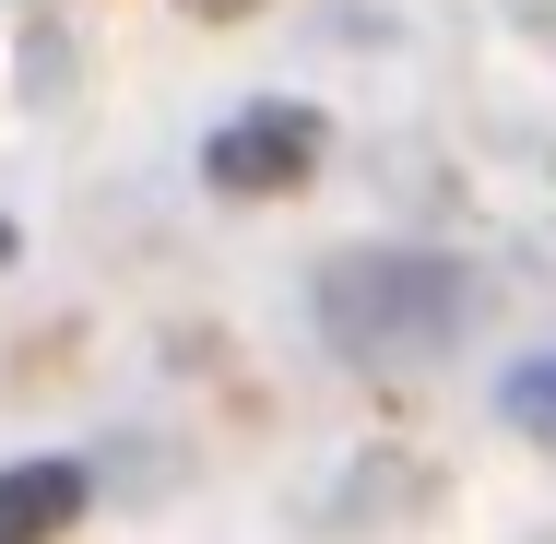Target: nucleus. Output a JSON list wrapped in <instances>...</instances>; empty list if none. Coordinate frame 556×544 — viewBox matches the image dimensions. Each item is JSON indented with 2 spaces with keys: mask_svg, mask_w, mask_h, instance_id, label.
Masks as SVG:
<instances>
[{
  "mask_svg": "<svg viewBox=\"0 0 556 544\" xmlns=\"http://www.w3.org/2000/svg\"><path fill=\"white\" fill-rule=\"evenodd\" d=\"M0 261H12V225H0Z\"/></svg>",
  "mask_w": 556,
  "mask_h": 544,
  "instance_id": "6",
  "label": "nucleus"
},
{
  "mask_svg": "<svg viewBox=\"0 0 556 544\" xmlns=\"http://www.w3.org/2000/svg\"><path fill=\"white\" fill-rule=\"evenodd\" d=\"M320 166V107H237L202 142V178H214L225 202H273V190H296Z\"/></svg>",
  "mask_w": 556,
  "mask_h": 544,
  "instance_id": "2",
  "label": "nucleus"
},
{
  "mask_svg": "<svg viewBox=\"0 0 556 544\" xmlns=\"http://www.w3.org/2000/svg\"><path fill=\"white\" fill-rule=\"evenodd\" d=\"M84 521V461H12L0 473V544H60Z\"/></svg>",
  "mask_w": 556,
  "mask_h": 544,
  "instance_id": "3",
  "label": "nucleus"
},
{
  "mask_svg": "<svg viewBox=\"0 0 556 544\" xmlns=\"http://www.w3.org/2000/svg\"><path fill=\"white\" fill-rule=\"evenodd\" d=\"M497 403H509V427H533V438H556V355H533V367H521V379H509V391H497Z\"/></svg>",
  "mask_w": 556,
  "mask_h": 544,
  "instance_id": "4",
  "label": "nucleus"
},
{
  "mask_svg": "<svg viewBox=\"0 0 556 544\" xmlns=\"http://www.w3.org/2000/svg\"><path fill=\"white\" fill-rule=\"evenodd\" d=\"M178 12H202V24H225V12H261V0H178Z\"/></svg>",
  "mask_w": 556,
  "mask_h": 544,
  "instance_id": "5",
  "label": "nucleus"
},
{
  "mask_svg": "<svg viewBox=\"0 0 556 544\" xmlns=\"http://www.w3.org/2000/svg\"><path fill=\"white\" fill-rule=\"evenodd\" d=\"M450 320H462V261H439V249H343V261H320L332 355L403 367V355H439Z\"/></svg>",
  "mask_w": 556,
  "mask_h": 544,
  "instance_id": "1",
  "label": "nucleus"
}]
</instances>
